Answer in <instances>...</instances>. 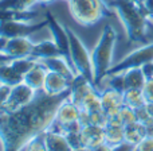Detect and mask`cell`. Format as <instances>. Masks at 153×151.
<instances>
[{
  "instance_id": "obj_46",
  "label": "cell",
  "mask_w": 153,
  "mask_h": 151,
  "mask_svg": "<svg viewBox=\"0 0 153 151\" xmlns=\"http://www.w3.org/2000/svg\"><path fill=\"white\" fill-rule=\"evenodd\" d=\"M4 112H5V111H4V107H3V105H0V116H1V115L4 113Z\"/></svg>"
},
{
  "instance_id": "obj_6",
  "label": "cell",
  "mask_w": 153,
  "mask_h": 151,
  "mask_svg": "<svg viewBox=\"0 0 153 151\" xmlns=\"http://www.w3.org/2000/svg\"><path fill=\"white\" fill-rule=\"evenodd\" d=\"M153 61V42L144 43L143 46L132 50L129 54L120 59L116 65L110 68L106 76H113L117 73H122L132 68H144L145 65L151 64Z\"/></svg>"
},
{
  "instance_id": "obj_43",
  "label": "cell",
  "mask_w": 153,
  "mask_h": 151,
  "mask_svg": "<svg viewBox=\"0 0 153 151\" xmlns=\"http://www.w3.org/2000/svg\"><path fill=\"white\" fill-rule=\"evenodd\" d=\"M71 151H93L91 149H89V147H79V149H73Z\"/></svg>"
},
{
  "instance_id": "obj_22",
  "label": "cell",
  "mask_w": 153,
  "mask_h": 151,
  "mask_svg": "<svg viewBox=\"0 0 153 151\" xmlns=\"http://www.w3.org/2000/svg\"><path fill=\"white\" fill-rule=\"evenodd\" d=\"M79 108L82 111L89 112V113H93V112H97V111H103L102 101H101V93L97 89V86L85 96L83 100L79 104Z\"/></svg>"
},
{
  "instance_id": "obj_26",
  "label": "cell",
  "mask_w": 153,
  "mask_h": 151,
  "mask_svg": "<svg viewBox=\"0 0 153 151\" xmlns=\"http://www.w3.org/2000/svg\"><path fill=\"white\" fill-rule=\"evenodd\" d=\"M10 62L19 73H22V74L24 76L27 72H30V70L38 64V59L32 58V57H23V58L11 59Z\"/></svg>"
},
{
  "instance_id": "obj_4",
  "label": "cell",
  "mask_w": 153,
  "mask_h": 151,
  "mask_svg": "<svg viewBox=\"0 0 153 151\" xmlns=\"http://www.w3.org/2000/svg\"><path fill=\"white\" fill-rule=\"evenodd\" d=\"M69 10L71 18L83 27L98 23L113 11L105 0H70Z\"/></svg>"
},
{
  "instance_id": "obj_19",
  "label": "cell",
  "mask_w": 153,
  "mask_h": 151,
  "mask_svg": "<svg viewBox=\"0 0 153 151\" xmlns=\"http://www.w3.org/2000/svg\"><path fill=\"white\" fill-rule=\"evenodd\" d=\"M48 70L46 69L42 65V62L38 61V64L32 68L30 72H27L24 74V84H27L28 86H31L34 90L36 92H40L43 90V86H45V81H46V76H47Z\"/></svg>"
},
{
  "instance_id": "obj_42",
  "label": "cell",
  "mask_w": 153,
  "mask_h": 151,
  "mask_svg": "<svg viewBox=\"0 0 153 151\" xmlns=\"http://www.w3.org/2000/svg\"><path fill=\"white\" fill-rule=\"evenodd\" d=\"M36 2H38V4H51L55 0H36Z\"/></svg>"
},
{
  "instance_id": "obj_9",
  "label": "cell",
  "mask_w": 153,
  "mask_h": 151,
  "mask_svg": "<svg viewBox=\"0 0 153 151\" xmlns=\"http://www.w3.org/2000/svg\"><path fill=\"white\" fill-rule=\"evenodd\" d=\"M46 20H47V27L51 32V38L55 41L62 56H65L67 59H70V41H69V34H67V26L61 24V22L50 11L46 12Z\"/></svg>"
},
{
  "instance_id": "obj_24",
  "label": "cell",
  "mask_w": 153,
  "mask_h": 151,
  "mask_svg": "<svg viewBox=\"0 0 153 151\" xmlns=\"http://www.w3.org/2000/svg\"><path fill=\"white\" fill-rule=\"evenodd\" d=\"M146 104L143 89H126L124 92V105L137 109Z\"/></svg>"
},
{
  "instance_id": "obj_25",
  "label": "cell",
  "mask_w": 153,
  "mask_h": 151,
  "mask_svg": "<svg viewBox=\"0 0 153 151\" xmlns=\"http://www.w3.org/2000/svg\"><path fill=\"white\" fill-rule=\"evenodd\" d=\"M125 140V127L122 125H106L105 127V142L110 146Z\"/></svg>"
},
{
  "instance_id": "obj_31",
  "label": "cell",
  "mask_w": 153,
  "mask_h": 151,
  "mask_svg": "<svg viewBox=\"0 0 153 151\" xmlns=\"http://www.w3.org/2000/svg\"><path fill=\"white\" fill-rule=\"evenodd\" d=\"M146 103H153V78H148L143 88Z\"/></svg>"
},
{
  "instance_id": "obj_15",
  "label": "cell",
  "mask_w": 153,
  "mask_h": 151,
  "mask_svg": "<svg viewBox=\"0 0 153 151\" xmlns=\"http://www.w3.org/2000/svg\"><path fill=\"white\" fill-rule=\"evenodd\" d=\"M70 85L71 81L62 74H58L55 72H47L45 81V86H43V92L47 93L50 96H59L65 95L70 90Z\"/></svg>"
},
{
  "instance_id": "obj_3",
  "label": "cell",
  "mask_w": 153,
  "mask_h": 151,
  "mask_svg": "<svg viewBox=\"0 0 153 151\" xmlns=\"http://www.w3.org/2000/svg\"><path fill=\"white\" fill-rule=\"evenodd\" d=\"M117 43V31L111 24H106L91 50L94 85L98 86L105 80L108 72L113 66V54Z\"/></svg>"
},
{
  "instance_id": "obj_38",
  "label": "cell",
  "mask_w": 153,
  "mask_h": 151,
  "mask_svg": "<svg viewBox=\"0 0 153 151\" xmlns=\"http://www.w3.org/2000/svg\"><path fill=\"white\" fill-rule=\"evenodd\" d=\"M93 151H113V146H110V144H108V143L105 142V143L100 144L98 147L93 149Z\"/></svg>"
},
{
  "instance_id": "obj_18",
  "label": "cell",
  "mask_w": 153,
  "mask_h": 151,
  "mask_svg": "<svg viewBox=\"0 0 153 151\" xmlns=\"http://www.w3.org/2000/svg\"><path fill=\"white\" fill-rule=\"evenodd\" d=\"M56 56H62V53L53 38L34 43V49H32L31 53L32 58L40 61V59L51 58V57H56Z\"/></svg>"
},
{
  "instance_id": "obj_20",
  "label": "cell",
  "mask_w": 153,
  "mask_h": 151,
  "mask_svg": "<svg viewBox=\"0 0 153 151\" xmlns=\"http://www.w3.org/2000/svg\"><path fill=\"white\" fill-rule=\"evenodd\" d=\"M122 74H124L125 90L143 89L146 80H148L145 72H144V68H132V69H128L125 72H122Z\"/></svg>"
},
{
  "instance_id": "obj_12",
  "label": "cell",
  "mask_w": 153,
  "mask_h": 151,
  "mask_svg": "<svg viewBox=\"0 0 153 151\" xmlns=\"http://www.w3.org/2000/svg\"><path fill=\"white\" fill-rule=\"evenodd\" d=\"M43 139H45L46 147H47L48 151H71L73 150L70 147L62 128L58 124H55V123H53L51 127L45 131Z\"/></svg>"
},
{
  "instance_id": "obj_1",
  "label": "cell",
  "mask_w": 153,
  "mask_h": 151,
  "mask_svg": "<svg viewBox=\"0 0 153 151\" xmlns=\"http://www.w3.org/2000/svg\"><path fill=\"white\" fill-rule=\"evenodd\" d=\"M69 97V92L50 96L38 92L31 104L15 112H4L0 116L1 151H22L35 136L43 135L55 120L59 104Z\"/></svg>"
},
{
  "instance_id": "obj_33",
  "label": "cell",
  "mask_w": 153,
  "mask_h": 151,
  "mask_svg": "<svg viewBox=\"0 0 153 151\" xmlns=\"http://www.w3.org/2000/svg\"><path fill=\"white\" fill-rule=\"evenodd\" d=\"M137 151H153V138L152 136H145V138L137 144Z\"/></svg>"
},
{
  "instance_id": "obj_45",
  "label": "cell",
  "mask_w": 153,
  "mask_h": 151,
  "mask_svg": "<svg viewBox=\"0 0 153 151\" xmlns=\"http://www.w3.org/2000/svg\"><path fill=\"white\" fill-rule=\"evenodd\" d=\"M148 20H149V23H153V14L148 15Z\"/></svg>"
},
{
  "instance_id": "obj_40",
  "label": "cell",
  "mask_w": 153,
  "mask_h": 151,
  "mask_svg": "<svg viewBox=\"0 0 153 151\" xmlns=\"http://www.w3.org/2000/svg\"><path fill=\"white\" fill-rule=\"evenodd\" d=\"M145 108H146V111H148L149 116L153 117V103H146L145 104Z\"/></svg>"
},
{
  "instance_id": "obj_13",
  "label": "cell",
  "mask_w": 153,
  "mask_h": 151,
  "mask_svg": "<svg viewBox=\"0 0 153 151\" xmlns=\"http://www.w3.org/2000/svg\"><path fill=\"white\" fill-rule=\"evenodd\" d=\"M100 93H101V101H102V109L108 115V117L118 113L121 107L124 105V93L109 86H106Z\"/></svg>"
},
{
  "instance_id": "obj_44",
  "label": "cell",
  "mask_w": 153,
  "mask_h": 151,
  "mask_svg": "<svg viewBox=\"0 0 153 151\" xmlns=\"http://www.w3.org/2000/svg\"><path fill=\"white\" fill-rule=\"evenodd\" d=\"M129 2L134 3V4H137V5H141V7H143V4H144V0H129Z\"/></svg>"
},
{
  "instance_id": "obj_5",
  "label": "cell",
  "mask_w": 153,
  "mask_h": 151,
  "mask_svg": "<svg viewBox=\"0 0 153 151\" xmlns=\"http://www.w3.org/2000/svg\"><path fill=\"white\" fill-rule=\"evenodd\" d=\"M67 34H69V41H70V62H71L75 73L87 77L94 84L91 51L87 50L83 41L78 37V34L73 29L67 27Z\"/></svg>"
},
{
  "instance_id": "obj_41",
  "label": "cell",
  "mask_w": 153,
  "mask_h": 151,
  "mask_svg": "<svg viewBox=\"0 0 153 151\" xmlns=\"http://www.w3.org/2000/svg\"><path fill=\"white\" fill-rule=\"evenodd\" d=\"M5 43H7V38H5V37H1V35H0V53L3 51V49H4Z\"/></svg>"
},
{
  "instance_id": "obj_14",
  "label": "cell",
  "mask_w": 153,
  "mask_h": 151,
  "mask_svg": "<svg viewBox=\"0 0 153 151\" xmlns=\"http://www.w3.org/2000/svg\"><path fill=\"white\" fill-rule=\"evenodd\" d=\"M40 62H42V65L47 70L62 74L63 77L69 78L70 81H73L76 76L70 59H67L65 56H56V57H51V58L40 59Z\"/></svg>"
},
{
  "instance_id": "obj_28",
  "label": "cell",
  "mask_w": 153,
  "mask_h": 151,
  "mask_svg": "<svg viewBox=\"0 0 153 151\" xmlns=\"http://www.w3.org/2000/svg\"><path fill=\"white\" fill-rule=\"evenodd\" d=\"M118 116L121 117L122 123L124 125H128V124H132V123H136L137 122V116H136V109L130 108L128 105H122L121 109L118 111Z\"/></svg>"
},
{
  "instance_id": "obj_11",
  "label": "cell",
  "mask_w": 153,
  "mask_h": 151,
  "mask_svg": "<svg viewBox=\"0 0 153 151\" xmlns=\"http://www.w3.org/2000/svg\"><path fill=\"white\" fill-rule=\"evenodd\" d=\"M79 115H81V108L67 97L59 104L58 109H56L54 123L58 124L61 128H63L66 125L71 124V123L78 122Z\"/></svg>"
},
{
  "instance_id": "obj_27",
  "label": "cell",
  "mask_w": 153,
  "mask_h": 151,
  "mask_svg": "<svg viewBox=\"0 0 153 151\" xmlns=\"http://www.w3.org/2000/svg\"><path fill=\"white\" fill-rule=\"evenodd\" d=\"M67 142H69L71 149H79L83 147V140H82V130L78 131H63Z\"/></svg>"
},
{
  "instance_id": "obj_7",
  "label": "cell",
  "mask_w": 153,
  "mask_h": 151,
  "mask_svg": "<svg viewBox=\"0 0 153 151\" xmlns=\"http://www.w3.org/2000/svg\"><path fill=\"white\" fill-rule=\"evenodd\" d=\"M47 26V20L42 22H23V20H1L0 22V35L8 38L30 37Z\"/></svg>"
},
{
  "instance_id": "obj_16",
  "label": "cell",
  "mask_w": 153,
  "mask_h": 151,
  "mask_svg": "<svg viewBox=\"0 0 153 151\" xmlns=\"http://www.w3.org/2000/svg\"><path fill=\"white\" fill-rule=\"evenodd\" d=\"M94 88H95V85L93 84L91 80H89L85 76L76 74L75 78L71 81V85H70L69 98L79 107V104H81V101L83 100V97L89 92H91Z\"/></svg>"
},
{
  "instance_id": "obj_35",
  "label": "cell",
  "mask_w": 153,
  "mask_h": 151,
  "mask_svg": "<svg viewBox=\"0 0 153 151\" xmlns=\"http://www.w3.org/2000/svg\"><path fill=\"white\" fill-rule=\"evenodd\" d=\"M10 90H11V86L0 84V105H4L5 104L8 96H10Z\"/></svg>"
},
{
  "instance_id": "obj_2",
  "label": "cell",
  "mask_w": 153,
  "mask_h": 151,
  "mask_svg": "<svg viewBox=\"0 0 153 151\" xmlns=\"http://www.w3.org/2000/svg\"><path fill=\"white\" fill-rule=\"evenodd\" d=\"M109 5L117 14L130 42L148 43V14L141 5L129 0H110Z\"/></svg>"
},
{
  "instance_id": "obj_10",
  "label": "cell",
  "mask_w": 153,
  "mask_h": 151,
  "mask_svg": "<svg viewBox=\"0 0 153 151\" xmlns=\"http://www.w3.org/2000/svg\"><path fill=\"white\" fill-rule=\"evenodd\" d=\"M34 43L30 37H16V38H8L4 49L1 53L7 58L15 59V58H23V57H31Z\"/></svg>"
},
{
  "instance_id": "obj_23",
  "label": "cell",
  "mask_w": 153,
  "mask_h": 151,
  "mask_svg": "<svg viewBox=\"0 0 153 151\" xmlns=\"http://www.w3.org/2000/svg\"><path fill=\"white\" fill-rule=\"evenodd\" d=\"M146 136L145 132V125L140 122L132 123V124L125 125V140L133 143L137 146L141 140Z\"/></svg>"
},
{
  "instance_id": "obj_36",
  "label": "cell",
  "mask_w": 153,
  "mask_h": 151,
  "mask_svg": "<svg viewBox=\"0 0 153 151\" xmlns=\"http://www.w3.org/2000/svg\"><path fill=\"white\" fill-rule=\"evenodd\" d=\"M144 125H145L146 136H152V138H153V117H151L148 122L144 123Z\"/></svg>"
},
{
  "instance_id": "obj_47",
  "label": "cell",
  "mask_w": 153,
  "mask_h": 151,
  "mask_svg": "<svg viewBox=\"0 0 153 151\" xmlns=\"http://www.w3.org/2000/svg\"><path fill=\"white\" fill-rule=\"evenodd\" d=\"M63 2H67V3H69V2H70V0H63Z\"/></svg>"
},
{
  "instance_id": "obj_37",
  "label": "cell",
  "mask_w": 153,
  "mask_h": 151,
  "mask_svg": "<svg viewBox=\"0 0 153 151\" xmlns=\"http://www.w3.org/2000/svg\"><path fill=\"white\" fill-rule=\"evenodd\" d=\"M143 8L145 10V12L148 14V15L153 14V0H144Z\"/></svg>"
},
{
  "instance_id": "obj_32",
  "label": "cell",
  "mask_w": 153,
  "mask_h": 151,
  "mask_svg": "<svg viewBox=\"0 0 153 151\" xmlns=\"http://www.w3.org/2000/svg\"><path fill=\"white\" fill-rule=\"evenodd\" d=\"M113 151H137V146L133 143H129L126 140H122L120 143L114 144Z\"/></svg>"
},
{
  "instance_id": "obj_29",
  "label": "cell",
  "mask_w": 153,
  "mask_h": 151,
  "mask_svg": "<svg viewBox=\"0 0 153 151\" xmlns=\"http://www.w3.org/2000/svg\"><path fill=\"white\" fill-rule=\"evenodd\" d=\"M24 150L26 151H48L47 147H46L43 135L35 136L34 139H31V140L27 143V146L24 147Z\"/></svg>"
},
{
  "instance_id": "obj_34",
  "label": "cell",
  "mask_w": 153,
  "mask_h": 151,
  "mask_svg": "<svg viewBox=\"0 0 153 151\" xmlns=\"http://www.w3.org/2000/svg\"><path fill=\"white\" fill-rule=\"evenodd\" d=\"M136 116H137V122L143 123V124H144L145 122H148L149 119H151V116H149V113H148V111H146L145 105H144V107H140V108L136 109Z\"/></svg>"
},
{
  "instance_id": "obj_8",
  "label": "cell",
  "mask_w": 153,
  "mask_h": 151,
  "mask_svg": "<svg viewBox=\"0 0 153 151\" xmlns=\"http://www.w3.org/2000/svg\"><path fill=\"white\" fill-rule=\"evenodd\" d=\"M36 95H38L36 90H34L31 86H28L24 82L15 85V86L11 88L10 96H8L5 104L3 105L4 107V111L5 112L18 111V109L31 104L34 101V98L36 97Z\"/></svg>"
},
{
  "instance_id": "obj_30",
  "label": "cell",
  "mask_w": 153,
  "mask_h": 151,
  "mask_svg": "<svg viewBox=\"0 0 153 151\" xmlns=\"http://www.w3.org/2000/svg\"><path fill=\"white\" fill-rule=\"evenodd\" d=\"M108 119H109L108 115L103 111H97V112L90 113V124H95V125H100V127L105 128L108 125Z\"/></svg>"
},
{
  "instance_id": "obj_39",
  "label": "cell",
  "mask_w": 153,
  "mask_h": 151,
  "mask_svg": "<svg viewBox=\"0 0 153 151\" xmlns=\"http://www.w3.org/2000/svg\"><path fill=\"white\" fill-rule=\"evenodd\" d=\"M144 72H145V74L148 78H153V61L151 62V64L145 65L144 66Z\"/></svg>"
},
{
  "instance_id": "obj_21",
  "label": "cell",
  "mask_w": 153,
  "mask_h": 151,
  "mask_svg": "<svg viewBox=\"0 0 153 151\" xmlns=\"http://www.w3.org/2000/svg\"><path fill=\"white\" fill-rule=\"evenodd\" d=\"M23 81H24V76L22 73H19L11 65L10 61L0 64V84L12 88L18 84H22Z\"/></svg>"
},
{
  "instance_id": "obj_17",
  "label": "cell",
  "mask_w": 153,
  "mask_h": 151,
  "mask_svg": "<svg viewBox=\"0 0 153 151\" xmlns=\"http://www.w3.org/2000/svg\"><path fill=\"white\" fill-rule=\"evenodd\" d=\"M82 140L83 146L89 149H95L105 143V128L95 124H87L82 127Z\"/></svg>"
}]
</instances>
